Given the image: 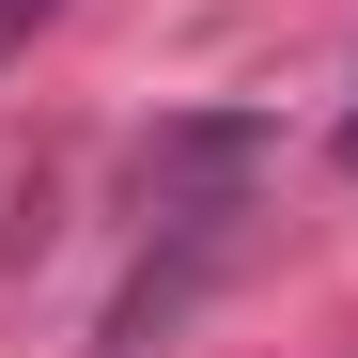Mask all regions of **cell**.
Instances as JSON below:
<instances>
[{
	"label": "cell",
	"instance_id": "6da1fadb",
	"mask_svg": "<svg viewBox=\"0 0 358 358\" xmlns=\"http://www.w3.org/2000/svg\"><path fill=\"white\" fill-rule=\"evenodd\" d=\"M250 171H265V125L250 109H171V125L125 156V187H141V234H156V265L125 280V312H109V358H141L171 312H187V280L234 250V218H250Z\"/></svg>",
	"mask_w": 358,
	"mask_h": 358
},
{
	"label": "cell",
	"instance_id": "7a4b0ae2",
	"mask_svg": "<svg viewBox=\"0 0 358 358\" xmlns=\"http://www.w3.org/2000/svg\"><path fill=\"white\" fill-rule=\"evenodd\" d=\"M47 16H63V0H0V63H16V47H31Z\"/></svg>",
	"mask_w": 358,
	"mask_h": 358
},
{
	"label": "cell",
	"instance_id": "3957f363",
	"mask_svg": "<svg viewBox=\"0 0 358 358\" xmlns=\"http://www.w3.org/2000/svg\"><path fill=\"white\" fill-rule=\"evenodd\" d=\"M343 171H358V109H343Z\"/></svg>",
	"mask_w": 358,
	"mask_h": 358
}]
</instances>
